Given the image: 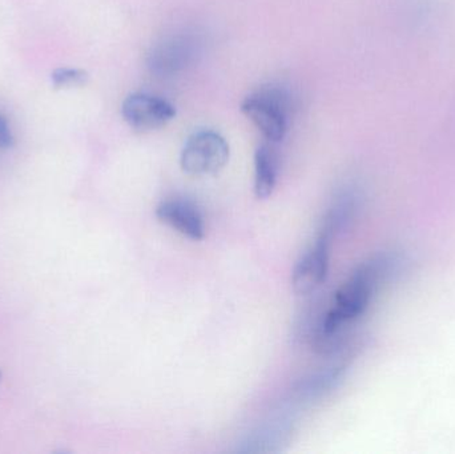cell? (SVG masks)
I'll return each instance as SVG.
<instances>
[{"label":"cell","mask_w":455,"mask_h":454,"mask_svg":"<svg viewBox=\"0 0 455 454\" xmlns=\"http://www.w3.org/2000/svg\"><path fill=\"white\" fill-rule=\"evenodd\" d=\"M400 259L390 255L377 256L363 264L337 292L336 306L323 320V335L331 336L342 325L361 316L379 285L400 269Z\"/></svg>","instance_id":"6da1fadb"},{"label":"cell","mask_w":455,"mask_h":454,"mask_svg":"<svg viewBox=\"0 0 455 454\" xmlns=\"http://www.w3.org/2000/svg\"><path fill=\"white\" fill-rule=\"evenodd\" d=\"M243 114L272 143H278L288 132V96L278 88H264L251 93L241 104Z\"/></svg>","instance_id":"7a4b0ae2"},{"label":"cell","mask_w":455,"mask_h":454,"mask_svg":"<svg viewBox=\"0 0 455 454\" xmlns=\"http://www.w3.org/2000/svg\"><path fill=\"white\" fill-rule=\"evenodd\" d=\"M229 160V146L215 131L204 130L189 136L181 151V170L189 176L203 178L220 172Z\"/></svg>","instance_id":"3957f363"},{"label":"cell","mask_w":455,"mask_h":454,"mask_svg":"<svg viewBox=\"0 0 455 454\" xmlns=\"http://www.w3.org/2000/svg\"><path fill=\"white\" fill-rule=\"evenodd\" d=\"M122 115L133 130L155 131L175 119L176 108L159 96L135 92L123 101Z\"/></svg>","instance_id":"277c9868"},{"label":"cell","mask_w":455,"mask_h":454,"mask_svg":"<svg viewBox=\"0 0 455 454\" xmlns=\"http://www.w3.org/2000/svg\"><path fill=\"white\" fill-rule=\"evenodd\" d=\"M331 235L323 232L315 247L297 263L291 276V287L297 295H307L317 290L328 274Z\"/></svg>","instance_id":"5b68a950"},{"label":"cell","mask_w":455,"mask_h":454,"mask_svg":"<svg viewBox=\"0 0 455 454\" xmlns=\"http://www.w3.org/2000/svg\"><path fill=\"white\" fill-rule=\"evenodd\" d=\"M156 216L162 223L172 227L188 239L199 242L204 237L205 227L202 213L189 200H165L157 207Z\"/></svg>","instance_id":"8992f818"},{"label":"cell","mask_w":455,"mask_h":454,"mask_svg":"<svg viewBox=\"0 0 455 454\" xmlns=\"http://www.w3.org/2000/svg\"><path fill=\"white\" fill-rule=\"evenodd\" d=\"M277 155L272 147L262 144L254 155V192L257 199L270 197L277 183Z\"/></svg>","instance_id":"52a82bcc"},{"label":"cell","mask_w":455,"mask_h":454,"mask_svg":"<svg viewBox=\"0 0 455 454\" xmlns=\"http://www.w3.org/2000/svg\"><path fill=\"white\" fill-rule=\"evenodd\" d=\"M55 88L82 87L87 84L90 75L84 69L58 68L51 75Z\"/></svg>","instance_id":"ba28073f"},{"label":"cell","mask_w":455,"mask_h":454,"mask_svg":"<svg viewBox=\"0 0 455 454\" xmlns=\"http://www.w3.org/2000/svg\"><path fill=\"white\" fill-rule=\"evenodd\" d=\"M12 144L13 136L12 132H11L10 125H8L7 119H5V117L3 116L2 112H0V148H11Z\"/></svg>","instance_id":"9c48e42d"},{"label":"cell","mask_w":455,"mask_h":454,"mask_svg":"<svg viewBox=\"0 0 455 454\" xmlns=\"http://www.w3.org/2000/svg\"><path fill=\"white\" fill-rule=\"evenodd\" d=\"M0 378H2V372H0Z\"/></svg>","instance_id":"30bf717a"}]
</instances>
